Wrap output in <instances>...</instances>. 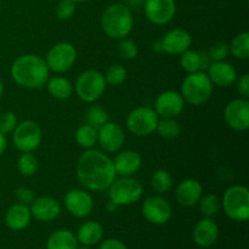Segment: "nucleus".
<instances>
[{
  "mask_svg": "<svg viewBox=\"0 0 249 249\" xmlns=\"http://www.w3.org/2000/svg\"><path fill=\"white\" fill-rule=\"evenodd\" d=\"M78 181L89 191L101 192L116 180L113 160L99 150L90 148L83 153L75 167Z\"/></svg>",
  "mask_w": 249,
  "mask_h": 249,
  "instance_id": "1",
  "label": "nucleus"
},
{
  "mask_svg": "<svg viewBox=\"0 0 249 249\" xmlns=\"http://www.w3.org/2000/svg\"><path fill=\"white\" fill-rule=\"evenodd\" d=\"M49 67L38 55H22L11 66V77L17 85L26 89H40L49 80Z\"/></svg>",
  "mask_w": 249,
  "mask_h": 249,
  "instance_id": "2",
  "label": "nucleus"
},
{
  "mask_svg": "<svg viewBox=\"0 0 249 249\" xmlns=\"http://www.w3.org/2000/svg\"><path fill=\"white\" fill-rule=\"evenodd\" d=\"M102 31L111 39L125 38L134 27V18L130 9L123 4H112L101 16Z\"/></svg>",
  "mask_w": 249,
  "mask_h": 249,
  "instance_id": "3",
  "label": "nucleus"
},
{
  "mask_svg": "<svg viewBox=\"0 0 249 249\" xmlns=\"http://www.w3.org/2000/svg\"><path fill=\"white\" fill-rule=\"evenodd\" d=\"M213 83L203 71L190 73L181 85V95L184 100L194 106H201L208 102L213 94Z\"/></svg>",
  "mask_w": 249,
  "mask_h": 249,
  "instance_id": "4",
  "label": "nucleus"
},
{
  "mask_svg": "<svg viewBox=\"0 0 249 249\" xmlns=\"http://www.w3.org/2000/svg\"><path fill=\"white\" fill-rule=\"evenodd\" d=\"M224 212L235 221H247L249 219V191L242 185H233L229 187L221 201Z\"/></svg>",
  "mask_w": 249,
  "mask_h": 249,
  "instance_id": "5",
  "label": "nucleus"
},
{
  "mask_svg": "<svg viewBox=\"0 0 249 249\" xmlns=\"http://www.w3.org/2000/svg\"><path fill=\"white\" fill-rule=\"evenodd\" d=\"M109 201L118 207L130 206L142 197L143 187L139 180L133 177H121L114 180L108 187Z\"/></svg>",
  "mask_w": 249,
  "mask_h": 249,
  "instance_id": "6",
  "label": "nucleus"
},
{
  "mask_svg": "<svg viewBox=\"0 0 249 249\" xmlns=\"http://www.w3.org/2000/svg\"><path fill=\"white\" fill-rule=\"evenodd\" d=\"M107 83L105 75L95 70H88L80 73L75 82V92L82 101L91 104L104 95Z\"/></svg>",
  "mask_w": 249,
  "mask_h": 249,
  "instance_id": "7",
  "label": "nucleus"
},
{
  "mask_svg": "<svg viewBox=\"0 0 249 249\" xmlns=\"http://www.w3.org/2000/svg\"><path fill=\"white\" fill-rule=\"evenodd\" d=\"M160 117L150 107H136L126 117V126L135 136H148L156 131Z\"/></svg>",
  "mask_w": 249,
  "mask_h": 249,
  "instance_id": "8",
  "label": "nucleus"
},
{
  "mask_svg": "<svg viewBox=\"0 0 249 249\" xmlns=\"http://www.w3.org/2000/svg\"><path fill=\"white\" fill-rule=\"evenodd\" d=\"M12 142L21 152H33L41 142V129L34 121H23L12 131Z\"/></svg>",
  "mask_w": 249,
  "mask_h": 249,
  "instance_id": "9",
  "label": "nucleus"
},
{
  "mask_svg": "<svg viewBox=\"0 0 249 249\" xmlns=\"http://www.w3.org/2000/svg\"><path fill=\"white\" fill-rule=\"evenodd\" d=\"M77 61V50L67 41L57 43L49 50L45 62L49 70L55 73H65L74 66Z\"/></svg>",
  "mask_w": 249,
  "mask_h": 249,
  "instance_id": "10",
  "label": "nucleus"
},
{
  "mask_svg": "<svg viewBox=\"0 0 249 249\" xmlns=\"http://www.w3.org/2000/svg\"><path fill=\"white\" fill-rule=\"evenodd\" d=\"M172 213L173 211L170 203L160 195L148 197L142 203L143 218L153 225L167 224L172 218Z\"/></svg>",
  "mask_w": 249,
  "mask_h": 249,
  "instance_id": "11",
  "label": "nucleus"
},
{
  "mask_svg": "<svg viewBox=\"0 0 249 249\" xmlns=\"http://www.w3.org/2000/svg\"><path fill=\"white\" fill-rule=\"evenodd\" d=\"M125 134L123 128L114 122H106L97 129V142L100 143L104 152H118L124 145Z\"/></svg>",
  "mask_w": 249,
  "mask_h": 249,
  "instance_id": "12",
  "label": "nucleus"
},
{
  "mask_svg": "<svg viewBox=\"0 0 249 249\" xmlns=\"http://www.w3.org/2000/svg\"><path fill=\"white\" fill-rule=\"evenodd\" d=\"M143 9L151 23L163 26L174 18L177 5L174 0H145Z\"/></svg>",
  "mask_w": 249,
  "mask_h": 249,
  "instance_id": "13",
  "label": "nucleus"
},
{
  "mask_svg": "<svg viewBox=\"0 0 249 249\" xmlns=\"http://www.w3.org/2000/svg\"><path fill=\"white\" fill-rule=\"evenodd\" d=\"M225 122L236 131H246L249 128V101L248 99H235L225 107Z\"/></svg>",
  "mask_w": 249,
  "mask_h": 249,
  "instance_id": "14",
  "label": "nucleus"
},
{
  "mask_svg": "<svg viewBox=\"0 0 249 249\" xmlns=\"http://www.w3.org/2000/svg\"><path fill=\"white\" fill-rule=\"evenodd\" d=\"M185 108V100L180 92L167 90L158 95L155 102V111L162 118H177Z\"/></svg>",
  "mask_w": 249,
  "mask_h": 249,
  "instance_id": "15",
  "label": "nucleus"
},
{
  "mask_svg": "<svg viewBox=\"0 0 249 249\" xmlns=\"http://www.w3.org/2000/svg\"><path fill=\"white\" fill-rule=\"evenodd\" d=\"M65 207L71 215L79 219L85 218L94 209V199L85 190L72 189L66 194Z\"/></svg>",
  "mask_w": 249,
  "mask_h": 249,
  "instance_id": "16",
  "label": "nucleus"
},
{
  "mask_svg": "<svg viewBox=\"0 0 249 249\" xmlns=\"http://www.w3.org/2000/svg\"><path fill=\"white\" fill-rule=\"evenodd\" d=\"M160 41H162L163 53L169 55H181L191 46L192 36L185 29L177 28L168 32Z\"/></svg>",
  "mask_w": 249,
  "mask_h": 249,
  "instance_id": "17",
  "label": "nucleus"
},
{
  "mask_svg": "<svg viewBox=\"0 0 249 249\" xmlns=\"http://www.w3.org/2000/svg\"><path fill=\"white\" fill-rule=\"evenodd\" d=\"M29 209L33 218H36L38 221L46 223V221L55 220L60 215L61 204L57 199L45 196L34 199L29 206Z\"/></svg>",
  "mask_w": 249,
  "mask_h": 249,
  "instance_id": "18",
  "label": "nucleus"
},
{
  "mask_svg": "<svg viewBox=\"0 0 249 249\" xmlns=\"http://www.w3.org/2000/svg\"><path fill=\"white\" fill-rule=\"evenodd\" d=\"M208 77L213 85L220 88H229L237 80V72L230 62L215 61L212 62L208 67Z\"/></svg>",
  "mask_w": 249,
  "mask_h": 249,
  "instance_id": "19",
  "label": "nucleus"
},
{
  "mask_svg": "<svg viewBox=\"0 0 249 249\" xmlns=\"http://www.w3.org/2000/svg\"><path fill=\"white\" fill-rule=\"evenodd\" d=\"M203 194L201 182L196 179H185L178 185L175 191V198L178 203L184 207L196 206Z\"/></svg>",
  "mask_w": 249,
  "mask_h": 249,
  "instance_id": "20",
  "label": "nucleus"
},
{
  "mask_svg": "<svg viewBox=\"0 0 249 249\" xmlns=\"http://www.w3.org/2000/svg\"><path fill=\"white\" fill-rule=\"evenodd\" d=\"M142 164V158L136 151H122L116 156L113 160L114 170L119 177H133L139 172Z\"/></svg>",
  "mask_w": 249,
  "mask_h": 249,
  "instance_id": "21",
  "label": "nucleus"
},
{
  "mask_svg": "<svg viewBox=\"0 0 249 249\" xmlns=\"http://www.w3.org/2000/svg\"><path fill=\"white\" fill-rule=\"evenodd\" d=\"M219 226L211 218L201 219L194 229V240L201 248H208L218 241Z\"/></svg>",
  "mask_w": 249,
  "mask_h": 249,
  "instance_id": "22",
  "label": "nucleus"
},
{
  "mask_svg": "<svg viewBox=\"0 0 249 249\" xmlns=\"http://www.w3.org/2000/svg\"><path fill=\"white\" fill-rule=\"evenodd\" d=\"M32 219L29 206L16 203L10 207L5 215V223L7 228L14 231H22L29 225Z\"/></svg>",
  "mask_w": 249,
  "mask_h": 249,
  "instance_id": "23",
  "label": "nucleus"
},
{
  "mask_svg": "<svg viewBox=\"0 0 249 249\" xmlns=\"http://www.w3.org/2000/svg\"><path fill=\"white\" fill-rule=\"evenodd\" d=\"M209 61H212L209 58L208 53H204V51H195V50H186L185 53H181V57H180V66H181L182 70L185 72L195 73L202 71L203 68L209 67Z\"/></svg>",
  "mask_w": 249,
  "mask_h": 249,
  "instance_id": "24",
  "label": "nucleus"
},
{
  "mask_svg": "<svg viewBox=\"0 0 249 249\" xmlns=\"http://www.w3.org/2000/svg\"><path fill=\"white\" fill-rule=\"evenodd\" d=\"M75 237H77L78 243L89 246V247L95 246L104 237V228L97 221H87L80 225Z\"/></svg>",
  "mask_w": 249,
  "mask_h": 249,
  "instance_id": "25",
  "label": "nucleus"
},
{
  "mask_svg": "<svg viewBox=\"0 0 249 249\" xmlns=\"http://www.w3.org/2000/svg\"><path fill=\"white\" fill-rule=\"evenodd\" d=\"M78 240L70 230H57L53 232L46 243V249H77Z\"/></svg>",
  "mask_w": 249,
  "mask_h": 249,
  "instance_id": "26",
  "label": "nucleus"
},
{
  "mask_svg": "<svg viewBox=\"0 0 249 249\" xmlns=\"http://www.w3.org/2000/svg\"><path fill=\"white\" fill-rule=\"evenodd\" d=\"M48 91L57 100H67L73 95V85L67 78L53 77L46 82Z\"/></svg>",
  "mask_w": 249,
  "mask_h": 249,
  "instance_id": "27",
  "label": "nucleus"
},
{
  "mask_svg": "<svg viewBox=\"0 0 249 249\" xmlns=\"http://www.w3.org/2000/svg\"><path fill=\"white\" fill-rule=\"evenodd\" d=\"M229 51L233 57L238 60H248L249 58V33L242 32L233 36L229 45Z\"/></svg>",
  "mask_w": 249,
  "mask_h": 249,
  "instance_id": "28",
  "label": "nucleus"
},
{
  "mask_svg": "<svg viewBox=\"0 0 249 249\" xmlns=\"http://www.w3.org/2000/svg\"><path fill=\"white\" fill-rule=\"evenodd\" d=\"M75 141L80 147L90 150L97 143V129L90 124L79 126L75 131Z\"/></svg>",
  "mask_w": 249,
  "mask_h": 249,
  "instance_id": "29",
  "label": "nucleus"
},
{
  "mask_svg": "<svg viewBox=\"0 0 249 249\" xmlns=\"http://www.w3.org/2000/svg\"><path fill=\"white\" fill-rule=\"evenodd\" d=\"M151 186L158 195L167 194L173 186V178L165 169H158L151 177Z\"/></svg>",
  "mask_w": 249,
  "mask_h": 249,
  "instance_id": "30",
  "label": "nucleus"
},
{
  "mask_svg": "<svg viewBox=\"0 0 249 249\" xmlns=\"http://www.w3.org/2000/svg\"><path fill=\"white\" fill-rule=\"evenodd\" d=\"M17 170L23 177H33L38 170V160L32 152H22L17 160Z\"/></svg>",
  "mask_w": 249,
  "mask_h": 249,
  "instance_id": "31",
  "label": "nucleus"
},
{
  "mask_svg": "<svg viewBox=\"0 0 249 249\" xmlns=\"http://www.w3.org/2000/svg\"><path fill=\"white\" fill-rule=\"evenodd\" d=\"M156 131L163 139H175L180 135V124L175 118H162L158 121Z\"/></svg>",
  "mask_w": 249,
  "mask_h": 249,
  "instance_id": "32",
  "label": "nucleus"
},
{
  "mask_svg": "<svg viewBox=\"0 0 249 249\" xmlns=\"http://www.w3.org/2000/svg\"><path fill=\"white\" fill-rule=\"evenodd\" d=\"M199 211L207 218H211V216L215 215L219 212L221 207V202L219 199V197L216 195L209 194L206 196L201 197L199 199Z\"/></svg>",
  "mask_w": 249,
  "mask_h": 249,
  "instance_id": "33",
  "label": "nucleus"
},
{
  "mask_svg": "<svg viewBox=\"0 0 249 249\" xmlns=\"http://www.w3.org/2000/svg\"><path fill=\"white\" fill-rule=\"evenodd\" d=\"M126 70L119 63H114V65L109 66L108 70H107L106 74H105V79L106 83L109 85H113V87H118V85L123 84L126 79Z\"/></svg>",
  "mask_w": 249,
  "mask_h": 249,
  "instance_id": "34",
  "label": "nucleus"
},
{
  "mask_svg": "<svg viewBox=\"0 0 249 249\" xmlns=\"http://www.w3.org/2000/svg\"><path fill=\"white\" fill-rule=\"evenodd\" d=\"M85 118H87L88 124L99 129L100 126L104 125L106 122H108V114H107L106 109L102 108V107L91 106L87 111Z\"/></svg>",
  "mask_w": 249,
  "mask_h": 249,
  "instance_id": "35",
  "label": "nucleus"
},
{
  "mask_svg": "<svg viewBox=\"0 0 249 249\" xmlns=\"http://www.w3.org/2000/svg\"><path fill=\"white\" fill-rule=\"evenodd\" d=\"M118 53L124 60H134L139 53V48L136 43L131 39L123 38L119 40Z\"/></svg>",
  "mask_w": 249,
  "mask_h": 249,
  "instance_id": "36",
  "label": "nucleus"
},
{
  "mask_svg": "<svg viewBox=\"0 0 249 249\" xmlns=\"http://www.w3.org/2000/svg\"><path fill=\"white\" fill-rule=\"evenodd\" d=\"M75 12V2L73 0H61L56 6V15L60 19H70Z\"/></svg>",
  "mask_w": 249,
  "mask_h": 249,
  "instance_id": "37",
  "label": "nucleus"
},
{
  "mask_svg": "<svg viewBox=\"0 0 249 249\" xmlns=\"http://www.w3.org/2000/svg\"><path fill=\"white\" fill-rule=\"evenodd\" d=\"M17 124H18V122H17L16 114L12 113V112H5L0 117V133L5 134V135L12 133Z\"/></svg>",
  "mask_w": 249,
  "mask_h": 249,
  "instance_id": "38",
  "label": "nucleus"
},
{
  "mask_svg": "<svg viewBox=\"0 0 249 249\" xmlns=\"http://www.w3.org/2000/svg\"><path fill=\"white\" fill-rule=\"evenodd\" d=\"M229 45L224 41H219V43L214 44L213 46L209 50L208 55L209 58L212 60V62H215V61H223L228 57L229 55Z\"/></svg>",
  "mask_w": 249,
  "mask_h": 249,
  "instance_id": "39",
  "label": "nucleus"
},
{
  "mask_svg": "<svg viewBox=\"0 0 249 249\" xmlns=\"http://www.w3.org/2000/svg\"><path fill=\"white\" fill-rule=\"evenodd\" d=\"M15 198H16L17 203L24 204V206H31L32 202L36 199V196H34V192L31 189L22 186L15 191Z\"/></svg>",
  "mask_w": 249,
  "mask_h": 249,
  "instance_id": "40",
  "label": "nucleus"
},
{
  "mask_svg": "<svg viewBox=\"0 0 249 249\" xmlns=\"http://www.w3.org/2000/svg\"><path fill=\"white\" fill-rule=\"evenodd\" d=\"M237 90L240 92L241 96L243 99H248L249 97V74L245 73L240 79L237 80Z\"/></svg>",
  "mask_w": 249,
  "mask_h": 249,
  "instance_id": "41",
  "label": "nucleus"
},
{
  "mask_svg": "<svg viewBox=\"0 0 249 249\" xmlns=\"http://www.w3.org/2000/svg\"><path fill=\"white\" fill-rule=\"evenodd\" d=\"M100 249H128L126 246L119 240H114V238H109V240L104 241Z\"/></svg>",
  "mask_w": 249,
  "mask_h": 249,
  "instance_id": "42",
  "label": "nucleus"
},
{
  "mask_svg": "<svg viewBox=\"0 0 249 249\" xmlns=\"http://www.w3.org/2000/svg\"><path fill=\"white\" fill-rule=\"evenodd\" d=\"M7 147V140H6V135L2 133H0V157L4 155V152L6 151Z\"/></svg>",
  "mask_w": 249,
  "mask_h": 249,
  "instance_id": "43",
  "label": "nucleus"
},
{
  "mask_svg": "<svg viewBox=\"0 0 249 249\" xmlns=\"http://www.w3.org/2000/svg\"><path fill=\"white\" fill-rule=\"evenodd\" d=\"M117 209H118V206H117V204L114 203V202L108 201L106 203V211L108 212V213H114V212H116Z\"/></svg>",
  "mask_w": 249,
  "mask_h": 249,
  "instance_id": "44",
  "label": "nucleus"
},
{
  "mask_svg": "<svg viewBox=\"0 0 249 249\" xmlns=\"http://www.w3.org/2000/svg\"><path fill=\"white\" fill-rule=\"evenodd\" d=\"M152 50L155 51L156 53H163V48H162V41L157 40L153 43L152 45Z\"/></svg>",
  "mask_w": 249,
  "mask_h": 249,
  "instance_id": "45",
  "label": "nucleus"
},
{
  "mask_svg": "<svg viewBox=\"0 0 249 249\" xmlns=\"http://www.w3.org/2000/svg\"><path fill=\"white\" fill-rule=\"evenodd\" d=\"M2 92H4V83L0 79V97L2 96Z\"/></svg>",
  "mask_w": 249,
  "mask_h": 249,
  "instance_id": "46",
  "label": "nucleus"
},
{
  "mask_svg": "<svg viewBox=\"0 0 249 249\" xmlns=\"http://www.w3.org/2000/svg\"><path fill=\"white\" fill-rule=\"evenodd\" d=\"M130 1H131V4L138 5V4H141V2H143V1H145V0H130Z\"/></svg>",
  "mask_w": 249,
  "mask_h": 249,
  "instance_id": "47",
  "label": "nucleus"
},
{
  "mask_svg": "<svg viewBox=\"0 0 249 249\" xmlns=\"http://www.w3.org/2000/svg\"><path fill=\"white\" fill-rule=\"evenodd\" d=\"M77 249H91L89 247V246H84V245H82V246H78V248Z\"/></svg>",
  "mask_w": 249,
  "mask_h": 249,
  "instance_id": "48",
  "label": "nucleus"
},
{
  "mask_svg": "<svg viewBox=\"0 0 249 249\" xmlns=\"http://www.w3.org/2000/svg\"><path fill=\"white\" fill-rule=\"evenodd\" d=\"M74 2H83V1H87V0H73Z\"/></svg>",
  "mask_w": 249,
  "mask_h": 249,
  "instance_id": "49",
  "label": "nucleus"
},
{
  "mask_svg": "<svg viewBox=\"0 0 249 249\" xmlns=\"http://www.w3.org/2000/svg\"><path fill=\"white\" fill-rule=\"evenodd\" d=\"M196 249H204V248H196Z\"/></svg>",
  "mask_w": 249,
  "mask_h": 249,
  "instance_id": "50",
  "label": "nucleus"
}]
</instances>
